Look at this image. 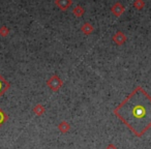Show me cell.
Wrapping results in <instances>:
<instances>
[{"label": "cell", "instance_id": "obj_3", "mask_svg": "<svg viewBox=\"0 0 151 149\" xmlns=\"http://www.w3.org/2000/svg\"><path fill=\"white\" fill-rule=\"evenodd\" d=\"M3 116H4V115L2 114V112L0 111V123H1V122L3 121Z\"/></svg>", "mask_w": 151, "mask_h": 149}, {"label": "cell", "instance_id": "obj_2", "mask_svg": "<svg viewBox=\"0 0 151 149\" xmlns=\"http://www.w3.org/2000/svg\"><path fill=\"white\" fill-rule=\"evenodd\" d=\"M9 88V83L2 78V77L0 76V96L4 93V91Z\"/></svg>", "mask_w": 151, "mask_h": 149}, {"label": "cell", "instance_id": "obj_1", "mask_svg": "<svg viewBox=\"0 0 151 149\" xmlns=\"http://www.w3.org/2000/svg\"><path fill=\"white\" fill-rule=\"evenodd\" d=\"M114 113L140 137L151 126V97L142 88H137Z\"/></svg>", "mask_w": 151, "mask_h": 149}]
</instances>
